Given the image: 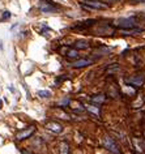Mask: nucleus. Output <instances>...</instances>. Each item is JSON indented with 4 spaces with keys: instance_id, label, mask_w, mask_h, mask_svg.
<instances>
[{
    "instance_id": "nucleus-9",
    "label": "nucleus",
    "mask_w": 145,
    "mask_h": 154,
    "mask_svg": "<svg viewBox=\"0 0 145 154\" xmlns=\"http://www.w3.org/2000/svg\"><path fill=\"white\" fill-rule=\"evenodd\" d=\"M122 32H123V34L132 35V34H139V33H141L143 30L137 29V27H131V29H122Z\"/></svg>"
},
{
    "instance_id": "nucleus-7",
    "label": "nucleus",
    "mask_w": 145,
    "mask_h": 154,
    "mask_svg": "<svg viewBox=\"0 0 145 154\" xmlns=\"http://www.w3.org/2000/svg\"><path fill=\"white\" fill-rule=\"evenodd\" d=\"M46 128H47V129H50V131H52V132H55V133H60L63 131V127L59 124V123H56V122H50V123H47Z\"/></svg>"
},
{
    "instance_id": "nucleus-13",
    "label": "nucleus",
    "mask_w": 145,
    "mask_h": 154,
    "mask_svg": "<svg viewBox=\"0 0 145 154\" xmlns=\"http://www.w3.org/2000/svg\"><path fill=\"white\" fill-rule=\"evenodd\" d=\"M86 110H88L89 113L94 114L96 116H99V110H98V107H96V106H86Z\"/></svg>"
},
{
    "instance_id": "nucleus-14",
    "label": "nucleus",
    "mask_w": 145,
    "mask_h": 154,
    "mask_svg": "<svg viewBox=\"0 0 145 154\" xmlns=\"http://www.w3.org/2000/svg\"><path fill=\"white\" fill-rule=\"evenodd\" d=\"M105 96H102V94H98V96H93L92 97V101L93 102H97V103H102V102H105Z\"/></svg>"
},
{
    "instance_id": "nucleus-4",
    "label": "nucleus",
    "mask_w": 145,
    "mask_h": 154,
    "mask_svg": "<svg viewBox=\"0 0 145 154\" xmlns=\"http://www.w3.org/2000/svg\"><path fill=\"white\" fill-rule=\"evenodd\" d=\"M103 146L106 148V149L110 150L111 153L119 154L118 146H116V144H115V141H114V139H111V137H108V136L105 137V139H103Z\"/></svg>"
},
{
    "instance_id": "nucleus-8",
    "label": "nucleus",
    "mask_w": 145,
    "mask_h": 154,
    "mask_svg": "<svg viewBox=\"0 0 145 154\" xmlns=\"http://www.w3.org/2000/svg\"><path fill=\"white\" fill-rule=\"evenodd\" d=\"M128 84H131L132 86H141V84L144 82V78L143 77H139V76H135V77H131V78H127Z\"/></svg>"
},
{
    "instance_id": "nucleus-16",
    "label": "nucleus",
    "mask_w": 145,
    "mask_h": 154,
    "mask_svg": "<svg viewBox=\"0 0 145 154\" xmlns=\"http://www.w3.org/2000/svg\"><path fill=\"white\" fill-rule=\"evenodd\" d=\"M38 96L41 98H49V97H51V93L49 90H39L38 91Z\"/></svg>"
},
{
    "instance_id": "nucleus-5",
    "label": "nucleus",
    "mask_w": 145,
    "mask_h": 154,
    "mask_svg": "<svg viewBox=\"0 0 145 154\" xmlns=\"http://www.w3.org/2000/svg\"><path fill=\"white\" fill-rule=\"evenodd\" d=\"M34 132H35V127L34 125H32V127H29V128H26V129L18 132L16 137H17V140H25V139H27V137L32 136Z\"/></svg>"
},
{
    "instance_id": "nucleus-12",
    "label": "nucleus",
    "mask_w": 145,
    "mask_h": 154,
    "mask_svg": "<svg viewBox=\"0 0 145 154\" xmlns=\"http://www.w3.org/2000/svg\"><path fill=\"white\" fill-rule=\"evenodd\" d=\"M75 47H76V49H88L89 44H88V42H85V41H77L76 43H75Z\"/></svg>"
},
{
    "instance_id": "nucleus-3",
    "label": "nucleus",
    "mask_w": 145,
    "mask_h": 154,
    "mask_svg": "<svg viewBox=\"0 0 145 154\" xmlns=\"http://www.w3.org/2000/svg\"><path fill=\"white\" fill-rule=\"evenodd\" d=\"M39 11L42 13H54L58 11V7L52 4V1L43 0V1H41V4H39Z\"/></svg>"
},
{
    "instance_id": "nucleus-1",
    "label": "nucleus",
    "mask_w": 145,
    "mask_h": 154,
    "mask_svg": "<svg viewBox=\"0 0 145 154\" xmlns=\"http://www.w3.org/2000/svg\"><path fill=\"white\" fill-rule=\"evenodd\" d=\"M81 5L89 8V9H99V11H103V9H107L108 8L107 4L97 1V0H84V1H81Z\"/></svg>"
},
{
    "instance_id": "nucleus-17",
    "label": "nucleus",
    "mask_w": 145,
    "mask_h": 154,
    "mask_svg": "<svg viewBox=\"0 0 145 154\" xmlns=\"http://www.w3.org/2000/svg\"><path fill=\"white\" fill-rule=\"evenodd\" d=\"M9 18H11V12L5 11V12L3 13V17H1V20H3V21H7V20H9Z\"/></svg>"
},
{
    "instance_id": "nucleus-10",
    "label": "nucleus",
    "mask_w": 145,
    "mask_h": 154,
    "mask_svg": "<svg viewBox=\"0 0 145 154\" xmlns=\"http://www.w3.org/2000/svg\"><path fill=\"white\" fill-rule=\"evenodd\" d=\"M60 154H69V145L67 142L60 144Z\"/></svg>"
},
{
    "instance_id": "nucleus-11",
    "label": "nucleus",
    "mask_w": 145,
    "mask_h": 154,
    "mask_svg": "<svg viewBox=\"0 0 145 154\" xmlns=\"http://www.w3.org/2000/svg\"><path fill=\"white\" fill-rule=\"evenodd\" d=\"M65 56L67 58H69V59H75V58H77L79 56V52H77V50H68L67 51V54H65Z\"/></svg>"
},
{
    "instance_id": "nucleus-19",
    "label": "nucleus",
    "mask_w": 145,
    "mask_h": 154,
    "mask_svg": "<svg viewBox=\"0 0 145 154\" xmlns=\"http://www.w3.org/2000/svg\"><path fill=\"white\" fill-rule=\"evenodd\" d=\"M3 107V102H1V101H0V108H1Z\"/></svg>"
},
{
    "instance_id": "nucleus-20",
    "label": "nucleus",
    "mask_w": 145,
    "mask_h": 154,
    "mask_svg": "<svg viewBox=\"0 0 145 154\" xmlns=\"http://www.w3.org/2000/svg\"><path fill=\"white\" fill-rule=\"evenodd\" d=\"M24 154H30V153H27V152H24Z\"/></svg>"
},
{
    "instance_id": "nucleus-2",
    "label": "nucleus",
    "mask_w": 145,
    "mask_h": 154,
    "mask_svg": "<svg viewBox=\"0 0 145 154\" xmlns=\"http://www.w3.org/2000/svg\"><path fill=\"white\" fill-rule=\"evenodd\" d=\"M115 24L120 29H131V27H135L136 21L132 17H125V18H118L115 21Z\"/></svg>"
},
{
    "instance_id": "nucleus-18",
    "label": "nucleus",
    "mask_w": 145,
    "mask_h": 154,
    "mask_svg": "<svg viewBox=\"0 0 145 154\" xmlns=\"http://www.w3.org/2000/svg\"><path fill=\"white\" fill-rule=\"evenodd\" d=\"M68 102H69V98H68V97H65L63 101H60V106H65V105H68Z\"/></svg>"
},
{
    "instance_id": "nucleus-15",
    "label": "nucleus",
    "mask_w": 145,
    "mask_h": 154,
    "mask_svg": "<svg viewBox=\"0 0 145 154\" xmlns=\"http://www.w3.org/2000/svg\"><path fill=\"white\" fill-rule=\"evenodd\" d=\"M133 144L136 145V150H137V152H143L144 150L143 145H141V142H140V140L139 139H133Z\"/></svg>"
},
{
    "instance_id": "nucleus-6",
    "label": "nucleus",
    "mask_w": 145,
    "mask_h": 154,
    "mask_svg": "<svg viewBox=\"0 0 145 154\" xmlns=\"http://www.w3.org/2000/svg\"><path fill=\"white\" fill-rule=\"evenodd\" d=\"M92 63H93V60H90V59H80V60L71 63V67H73V68H82V67L90 65Z\"/></svg>"
}]
</instances>
